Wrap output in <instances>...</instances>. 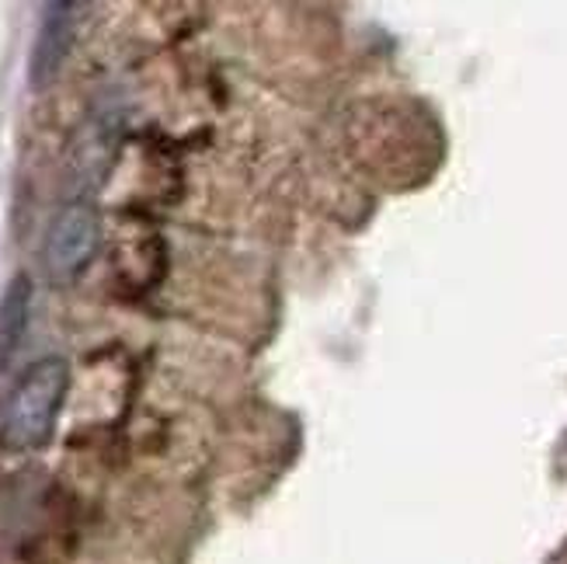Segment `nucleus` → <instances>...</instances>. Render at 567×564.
I'll use <instances>...</instances> for the list:
<instances>
[{
  "instance_id": "nucleus-3",
  "label": "nucleus",
  "mask_w": 567,
  "mask_h": 564,
  "mask_svg": "<svg viewBox=\"0 0 567 564\" xmlns=\"http://www.w3.org/2000/svg\"><path fill=\"white\" fill-rule=\"evenodd\" d=\"M78 24H81V4H70V0H53V4L42 8L35 42L29 53V84L35 91L49 88L70 57L73 39H78Z\"/></svg>"
},
{
  "instance_id": "nucleus-4",
  "label": "nucleus",
  "mask_w": 567,
  "mask_h": 564,
  "mask_svg": "<svg viewBox=\"0 0 567 564\" xmlns=\"http://www.w3.org/2000/svg\"><path fill=\"white\" fill-rule=\"evenodd\" d=\"M32 317V279L14 276L4 293H0V370H8V362L21 349L24 331H29Z\"/></svg>"
},
{
  "instance_id": "nucleus-2",
  "label": "nucleus",
  "mask_w": 567,
  "mask_h": 564,
  "mask_svg": "<svg viewBox=\"0 0 567 564\" xmlns=\"http://www.w3.org/2000/svg\"><path fill=\"white\" fill-rule=\"evenodd\" d=\"M102 248V219L94 206L70 203L63 206L45 230L42 244V268L53 286H70L84 276V268Z\"/></svg>"
},
{
  "instance_id": "nucleus-1",
  "label": "nucleus",
  "mask_w": 567,
  "mask_h": 564,
  "mask_svg": "<svg viewBox=\"0 0 567 564\" xmlns=\"http://www.w3.org/2000/svg\"><path fill=\"white\" fill-rule=\"evenodd\" d=\"M70 394V362L63 356H45L24 366L14 387L0 404V450L35 453L56 435L63 401Z\"/></svg>"
}]
</instances>
